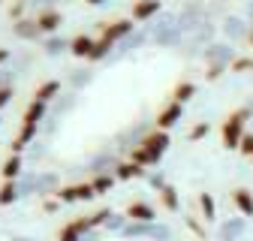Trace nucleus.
Returning <instances> with one entry per match:
<instances>
[{"label": "nucleus", "instance_id": "obj_1", "mask_svg": "<svg viewBox=\"0 0 253 241\" xmlns=\"http://www.w3.org/2000/svg\"><path fill=\"white\" fill-rule=\"evenodd\" d=\"M244 124H247V109H238V112H232V115L223 120V145H226V148H241Z\"/></svg>", "mask_w": 253, "mask_h": 241}, {"label": "nucleus", "instance_id": "obj_2", "mask_svg": "<svg viewBox=\"0 0 253 241\" xmlns=\"http://www.w3.org/2000/svg\"><path fill=\"white\" fill-rule=\"evenodd\" d=\"M166 151V133L160 130V133H154V136H148L145 142H142V148L133 154V160L136 163H154L157 157H160Z\"/></svg>", "mask_w": 253, "mask_h": 241}, {"label": "nucleus", "instance_id": "obj_3", "mask_svg": "<svg viewBox=\"0 0 253 241\" xmlns=\"http://www.w3.org/2000/svg\"><path fill=\"white\" fill-rule=\"evenodd\" d=\"M40 103H34L27 109V115H24V127H21V133H18V142H15V148H21L27 139H30V133H34V127H37V120H40Z\"/></svg>", "mask_w": 253, "mask_h": 241}, {"label": "nucleus", "instance_id": "obj_4", "mask_svg": "<svg viewBox=\"0 0 253 241\" xmlns=\"http://www.w3.org/2000/svg\"><path fill=\"white\" fill-rule=\"evenodd\" d=\"M178 118H181V103H175V100H172V103L160 112V118H157V127L166 130V127H172V124H175Z\"/></svg>", "mask_w": 253, "mask_h": 241}, {"label": "nucleus", "instance_id": "obj_5", "mask_svg": "<svg viewBox=\"0 0 253 241\" xmlns=\"http://www.w3.org/2000/svg\"><path fill=\"white\" fill-rule=\"evenodd\" d=\"M157 9H160V0H139V3L133 6V18H148V15H154Z\"/></svg>", "mask_w": 253, "mask_h": 241}, {"label": "nucleus", "instance_id": "obj_6", "mask_svg": "<svg viewBox=\"0 0 253 241\" xmlns=\"http://www.w3.org/2000/svg\"><path fill=\"white\" fill-rule=\"evenodd\" d=\"M232 199H235V205H238L241 214L253 217V196H250V190H235V193H232Z\"/></svg>", "mask_w": 253, "mask_h": 241}, {"label": "nucleus", "instance_id": "obj_7", "mask_svg": "<svg viewBox=\"0 0 253 241\" xmlns=\"http://www.w3.org/2000/svg\"><path fill=\"white\" fill-rule=\"evenodd\" d=\"M93 48H97V42H93L90 37H76L73 40V54H93Z\"/></svg>", "mask_w": 253, "mask_h": 241}, {"label": "nucleus", "instance_id": "obj_8", "mask_svg": "<svg viewBox=\"0 0 253 241\" xmlns=\"http://www.w3.org/2000/svg\"><path fill=\"white\" fill-rule=\"evenodd\" d=\"M37 24H40L42 30H51V27L60 24V15H57V12H42V15L37 18Z\"/></svg>", "mask_w": 253, "mask_h": 241}, {"label": "nucleus", "instance_id": "obj_9", "mask_svg": "<svg viewBox=\"0 0 253 241\" xmlns=\"http://www.w3.org/2000/svg\"><path fill=\"white\" fill-rule=\"evenodd\" d=\"M84 226H87L84 220H76V223H70L67 229H63V235H60V241H76V235H79V232H82Z\"/></svg>", "mask_w": 253, "mask_h": 241}, {"label": "nucleus", "instance_id": "obj_10", "mask_svg": "<svg viewBox=\"0 0 253 241\" xmlns=\"http://www.w3.org/2000/svg\"><path fill=\"white\" fill-rule=\"evenodd\" d=\"M130 217H136V220H151V208L148 205H130Z\"/></svg>", "mask_w": 253, "mask_h": 241}, {"label": "nucleus", "instance_id": "obj_11", "mask_svg": "<svg viewBox=\"0 0 253 241\" xmlns=\"http://www.w3.org/2000/svg\"><path fill=\"white\" fill-rule=\"evenodd\" d=\"M54 90H57V84H54V81H45V84L37 90V100H40V103H42V100H48V97L54 94Z\"/></svg>", "mask_w": 253, "mask_h": 241}, {"label": "nucleus", "instance_id": "obj_12", "mask_svg": "<svg viewBox=\"0 0 253 241\" xmlns=\"http://www.w3.org/2000/svg\"><path fill=\"white\" fill-rule=\"evenodd\" d=\"M190 94H193V84H190V81H184V84H181V87L175 90V103H184V100H187Z\"/></svg>", "mask_w": 253, "mask_h": 241}, {"label": "nucleus", "instance_id": "obj_13", "mask_svg": "<svg viewBox=\"0 0 253 241\" xmlns=\"http://www.w3.org/2000/svg\"><path fill=\"white\" fill-rule=\"evenodd\" d=\"M199 202H202V211H205V217L211 220V217H214V199H211V196H202Z\"/></svg>", "mask_w": 253, "mask_h": 241}, {"label": "nucleus", "instance_id": "obj_14", "mask_svg": "<svg viewBox=\"0 0 253 241\" xmlns=\"http://www.w3.org/2000/svg\"><path fill=\"white\" fill-rule=\"evenodd\" d=\"M241 154L253 157V136H244V139H241Z\"/></svg>", "mask_w": 253, "mask_h": 241}, {"label": "nucleus", "instance_id": "obj_15", "mask_svg": "<svg viewBox=\"0 0 253 241\" xmlns=\"http://www.w3.org/2000/svg\"><path fill=\"white\" fill-rule=\"evenodd\" d=\"M12 196H15V190H12V184H6L3 190H0V202H9Z\"/></svg>", "mask_w": 253, "mask_h": 241}, {"label": "nucleus", "instance_id": "obj_16", "mask_svg": "<svg viewBox=\"0 0 253 241\" xmlns=\"http://www.w3.org/2000/svg\"><path fill=\"white\" fill-rule=\"evenodd\" d=\"M15 169H18V160H15V157H12V160H9V163H6V166H3V175H6V178H9V175H15Z\"/></svg>", "mask_w": 253, "mask_h": 241}, {"label": "nucleus", "instance_id": "obj_17", "mask_svg": "<svg viewBox=\"0 0 253 241\" xmlns=\"http://www.w3.org/2000/svg\"><path fill=\"white\" fill-rule=\"evenodd\" d=\"M208 133V124H199V127H193V133H190V139H199V136H205Z\"/></svg>", "mask_w": 253, "mask_h": 241}, {"label": "nucleus", "instance_id": "obj_18", "mask_svg": "<svg viewBox=\"0 0 253 241\" xmlns=\"http://www.w3.org/2000/svg\"><path fill=\"white\" fill-rule=\"evenodd\" d=\"M163 199H166V205H169V208H175V193H172L169 187L163 190Z\"/></svg>", "mask_w": 253, "mask_h": 241}, {"label": "nucleus", "instance_id": "obj_19", "mask_svg": "<svg viewBox=\"0 0 253 241\" xmlns=\"http://www.w3.org/2000/svg\"><path fill=\"white\" fill-rule=\"evenodd\" d=\"M139 169L136 166H121V178H130V175H136Z\"/></svg>", "mask_w": 253, "mask_h": 241}, {"label": "nucleus", "instance_id": "obj_20", "mask_svg": "<svg viewBox=\"0 0 253 241\" xmlns=\"http://www.w3.org/2000/svg\"><path fill=\"white\" fill-rule=\"evenodd\" d=\"M247 67H253V60H238L235 64V70H247Z\"/></svg>", "mask_w": 253, "mask_h": 241}, {"label": "nucleus", "instance_id": "obj_21", "mask_svg": "<svg viewBox=\"0 0 253 241\" xmlns=\"http://www.w3.org/2000/svg\"><path fill=\"white\" fill-rule=\"evenodd\" d=\"M6 97H9V90H0V106L6 103Z\"/></svg>", "mask_w": 253, "mask_h": 241}, {"label": "nucleus", "instance_id": "obj_22", "mask_svg": "<svg viewBox=\"0 0 253 241\" xmlns=\"http://www.w3.org/2000/svg\"><path fill=\"white\" fill-rule=\"evenodd\" d=\"M3 60H6V51H3V48H0V64H3Z\"/></svg>", "mask_w": 253, "mask_h": 241}, {"label": "nucleus", "instance_id": "obj_23", "mask_svg": "<svg viewBox=\"0 0 253 241\" xmlns=\"http://www.w3.org/2000/svg\"><path fill=\"white\" fill-rule=\"evenodd\" d=\"M87 3H100V0H87Z\"/></svg>", "mask_w": 253, "mask_h": 241}, {"label": "nucleus", "instance_id": "obj_24", "mask_svg": "<svg viewBox=\"0 0 253 241\" xmlns=\"http://www.w3.org/2000/svg\"><path fill=\"white\" fill-rule=\"evenodd\" d=\"M250 45H253V34H250Z\"/></svg>", "mask_w": 253, "mask_h": 241}]
</instances>
